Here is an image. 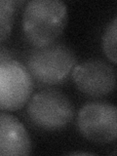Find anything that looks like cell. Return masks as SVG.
Masks as SVG:
<instances>
[{"instance_id": "1", "label": "cell", "mask_w": 117, "mask_h": 156, "mask_svg": "<svg viewBox=\"0 0 117 156\" xmlns=\"http://www.w3.org/2000/svg\"><path fill=\"white\" fill-rule=\"evenodd\" d=\"M67 18V7L61 0H31L23 9V34L34 47L54 43L65 30Z\"/></svg>"}, {"instance_id": "2", "label": "cell", "mask_w": 117, "mask_h": 156, "mask_svg": "<svg viewBox=\"0 0 117 156\" xmlns=\"http://www.w3.org/2000/svg\"><path fill=\"white\" fill-rule=\"evenodd\" d=\"M77 62L72 49L62 42L36 46L29 50L24 66L40 85H58L68 79Z\"/></svg>"}, {"instance_id": "3", "label": "cell", "mask_w": 117, "mask_h": 156, "mask_svg": "<svg viewBox=\"0 0 117 156\" xmlns=\"http://www.w3.org/2000/svg\"><path fill=\"white\" fill-rule=\"evenodd\" d=\"M27 113L37 128L44 131H58L71 122L74 107L62 92L49 88L30 97L27 101Z\"/></svg>"}, {"instance_id": "4", "label": "cell", "mask_w": 117, "mask_h": 156, "mask_svg": "<svg viewBox=\"0 0 117 156\" xmlns=\"http://www.w3.org/2000/svg\"><path fill=\"white\" fill-rule=\"evenodd\" d=\"M80 134L95 144H111L117 136L116 106L106 101H92L83 105L77 115Z\"/></svg>"}, {"instance_id": "5", "label": "cell", "mask_w": 117, "mask_h": 156, "mask_svg": "<svg viewBox=\"0 0 117 156\" xmlns=\"http://www.w3.org/2000/svg\"><path fill=\"white\" fill-rule=\"evenodd\" d=\"M34 81L23 63L16 60L0 66V110L15 111L27 104Z\"/></svg>"}, {"instance_id": "6", "label": "cell", "mask_w": 117, "mask_h": 156, "mask_svg": "<svg viewBox=\"0 0 117 156\" xmlns=\"http://www.w3.org/2000/svg\"><path fill=\"white\" fill-rule=\"evenodd\" d=\"M71 74L77 89L89 97L108 96L116 87L115 69L101 58H90L75 66Z\"/></svg>"}, {"instance_id": "7", "label": "cell", "mask_w": 117, "mask_h": 156, "mask_svg": "<svg viewBox=\"0 0 117 156\" xmlns=\"http://www.w3.org/2000/svg\"><path fill=\"white\" fill-rule=\"evenodd\" d=\"M31 140L26 127L15 116L0 112V156L28 155Z\"/></svg>"}, {"instance_id": "8", "label": "cell", "mask_w": 117, "mask_h": 156, "mask_svg": "<svg viewBox=\"0 0 117 156\" xmlns=\"http://www.w3.org/2000/svg\"><path fill=\"white\" fill-rule=\"evenodd\" d=\"M16 6L12 0H0V43L12 31Z\"/></svg>"}, {"instance_id": "9", "label": "cell", "mask_w": 117, "mask_h": 156, "mask_svg": "<svg viewBox=\"0 0 117 156\" xmlns=\"http://www.w3.org/2000/svg\"><path fill=\"white\" fill-rule=\"evenodd\" d=\"M116 31L117 19L116 17L106 26L102 34V50L106 57L113 63H116Z\"/></svg>"}, {"instance_id": "10", "label": "cell", "mask_w": 117, "mask_h": 156, "mask_svg": "<svg viewBox=\"0 0 117 156\" xmlns=\"http://www.w3.org/2000/svg\"><path fill=\"white\" fill-rule=\"evenodd\" d=\"M14 54L13 52L5 46H0V66L4 63L14 61Z\"/></svg>"}]
</instances>
